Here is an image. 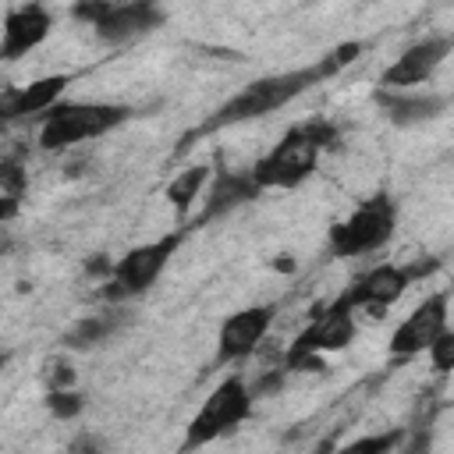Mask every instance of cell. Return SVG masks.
<instances>
[{
	"label": "cell",
	"instance_id": "6da1fadb",
	"mask_svg": "<svg viewBox=\"0 0 454 454\" xmlns=\"http://www.w3.org/2000/svg\"><path fill=\"white\" fill-rule=\"evenodd\" d=\"M365 50V43H340L337 50H330L326 57H319L316 64L309 67H294V71H280V74H266V78H255L252 85H245L241 92H234L227 103H220L202 124H195L192 131L181 135L174 156H184L195 138H206L213 131H223V128H234V124H245V121H259V117H270L273 110H280L284 103L298 99L305 89L333 78L337 71H344L348 64L358 60V53Z\"/></svg>",
	"mask_w": 454,
	"mask_h": 454
},
{
	"label": "cell",
	"instance_id": "7a4b0ae2",
	"mask_svg": "<svg viewBox=\"0 0 454 454\" xmlns=\"http://www.w3.org/2000/svg\"><path fill=\"white\" fill-rule=\"evenodd\" d=\"M340 128L326 117H312L294 124L262 160H255V167L248 170L252 181L266 192V188H298L319 163V156L337 142Z\"/></svg>",
	"mask_w": 454,
	"mask_h": 454
},
{
	"label": "cell",
	"instance_id": "3957f363",
	"mask_svg": "<svg viewBox=\"0 0 454 454\" xmlns=\"http://www.w3.org/2000/svg\"><path fill=\"white\" fill-rule=\"evenodd\" d=\"M128 117H131V110L121 103H53L43 114L39 145L50 153L67 149V145H78V142H89V138L114 131Z\"/></svg>",
	"mask_w": 454,
	"mask_h": 454
},
{
	"label": "cell",
	"instance_id": "277c9868",
	"mask_svg": "<svg viewBox=\"0 0 454 454\" xmlns=\"http://www.w3.org/2000/svg\"><path fill=\"white\" fill-rule=\"evenodd\" d=\"M355 309L337 298L330 301L284 351V369L287 372H309V369H323V355L326 351H340L355 340Z\"/></svg>",
	"mask_w": 454,
	"mask_h": 454
},
{
	"label": "cell",
	"instance_id": "5b68a950",
	"mask_svg": "<svg viewBox=\"0 0 454 454\" xmlns=\"http://www.w3.org/2000/svg\"><path fill=\"white\" fill-rule=\"evenodd\" d=\"M394 223H397V206H394V199L387 192H380V195L365 199L348 220L330 227V238H326L330 255H344L348 259V255L376 252V248H383L390 241Z\"/></svg>",
	"mask_w": 454,
	"mask_h": 454
},
{
	"label": "cell",
	"instance_id": "8992f818",
	"mask_svg": "<svg viewBox=\"0 0 454 454\" xmlns=\"http://www.w3.org/2000/svg\"><path fill=\"white\" fill-rule=\"evenodd\" d=\"M181 241H184V231H174V234H163V238H156L149 245H138L128 255H121L110 270L106 284H103V298L124 301V298H135V294L149 291L160 280L163 266L170 262V255L177 252Z\"/></svg>",
	"mask_w": 454,
	"mask_h": 454
},
{
	"label": "cell",
	"instance_id": "52a82bcc",
	"mask_svg": "<svg viewBox=\"0 0 454 454\" xmlns=\"http://www.w3.org/2000/svg\"><path fill=\"white\" fill-rule=\"evenodd\" d=\"M252 404H255V397H252L248 383H245L241 376H227V380L206 397V404L199 408V415L192 419L181 450H195V447L213 443L216 436L231 433L238 422H245V419L252 415Z\"/></svg>",
	"mask_w": 454,
	"mask_h": 454
},
{
	"label": "cell",
	"instance_id": "ba28073f",
	"mask_svg": "<svg viewBox=\"0 0 454 454\" xmlns=\"http://www.w3.org/2000/svg\"><path fill=\"white\" fill-rule=\"evenodd\" d=\"M447 309H450L447 291H436V294H429L422 305H415V312H411V316L394 330V337H390V358L408 362V358L422 355V351L429 348V340H433L440 330H447Z\"/></svg>",
	"mask_w": 454,
	"mask_h": 454
},
{
	"label": "cell",
	"instance_id": "9c48e42d",
	"mask_svg": "<svg viewBox=\"0 0 454 454\" xmlns=\"http://www.w3.org/2000/svg\"><path fill=\"white\" fill-rule=\"evenodd\" d=\"M408 284H411V277H408V270L404 266H394V262H380V266H372L369 273H362V277H355L351 280V287L340 294L351 309H365V312H372L376 319L383 316V309L387 305H394L404 291H408Z\"/></svg>",
	"mask_w": 454,
	"mask_h": 454
},
{
	"label": "cell",
	"instance_id": "30bf717a",
	"mask_svg": "<svg viewBox=\"0 0 454 454\" xmlns=\"http://www.w3.org/2000/svg\"><path fill=\"white\" fill-rule=\"evenodd\" d=\"M273 305H252V309H241V312H231L223 323H220V333H216V362H238V358H248L270 323H273Z\"/></svg>",
	"mask_w": 454,
	"mask_h": 454
},
{
	"label": "cell",
	"instance_id": "8fae6325",
	"mask_svg": "<svg viewBox=\"0 0 454 454\" xmlns=\"http://www.w3.org/2000/svg\"><path fill=\"white\" fill-rule=\"evenodd\" d=\"M160 25H163V11L156 0H114V7L92 28L103 43L121 46V43H131L138 35H149Z\"/></svg>",
	"mask_w": 454,
	"mask_h": 454
},
{
	"label": "cell",
	"instance_id": "7c38bea8",
	"mask_svg": "<svg viewBox=\"0 0 454 454\" xmlns=\"http://www.w3.org/2000/svg\"><path fill=\"white\" fill-rule=\"evenodd\" d=\"M450 35H429L415 46H408L383 74H380V89H408V85H419L426 82L450 53Z\"/></svg>",
	"mask_w": 454,
	"mask_h": 454
},
{
	"label": "cell",
	"instance_id": "4fadbf2b",
	"mask_svg": "<svg viewBox=\"0 0 454 454\" xmlns=\"http://www.w3.org/2000/svg\"><path fill=\"white\" fill-rule=\"evenodd\" d=\"M53 28V14L43 4H25L7 11L0 25V60H18L28 50H35Z\"/></svg>",
	"mask_w": 454,
	"mask_h": 454
},
{
	"label": "cell",
	"instance_id": "5bb4252c",
	"mask_svg": "<svg viewBox=\"0 0 454 454\" xmlns=\"http://www.w3.org/2000/svg\"><path fill=\"white\" fill-rule=\"evenodd\" d=\"M67 85H71V74H46V78H35L28 85L4 89L0 92V124L18 121V117H32V114H46Z\"/></svg>",
	"mask_w": 454,
	"mask_h": 454
},
{
	"label": "cell",
	"instance_id": "9a60e30c",
	"mask_svg": "<svg viewBox=\"0 0 454 454\" xmlns=\"http://www.w3.org/2000/svg\"><path fill=\"white\" fill-rule=\"evenodd\" d=\"M259 195H262V188L252 181L248 170H245V174L220 170V174L213 177V184H209V192H206V199H202V213L192 220V227H206V223H213L216 216L231 213V209H238V206H245V202H252V199H259Z\"/></svg>",
	"mask_w": 454,
	"mask_h": 454
},
{
	"label": "cell",
	"instance_id": "2e32d148",
	"mask_svg": "<svg viewBox=\"0 0 454 454\" xmlns=\"http://www.w3.org/2000/svg\"><path fill=\"white\" fill-rule=\"evenodd\" d=\"M376 103L387 110V117L394 124H419V121H433L436 114H443L447 96H408L404 89H380Z\"/></svg>",
	"mask_w": 454,
	"mask_h": 454
},
{
	"label": "cell",
	"instance_id": "e0dca14e",
	"mask_svg": "<svg viewBox=\"0 0 454 454\" xmlns=\"http://www.w3.org/2000/svg\"><path fill=\"white\" fill-rule=\"evenodd\" d=\"M124 319H128V316H124L121 309H110V312H99V316H85V319H78L74 326H67L64 348H74V351L96 348V344H103Z\"/></svg>",
	"mask_w": 454,
	"mask_h": 454
},
{
	"label": "cell",
	"instance_id": "ac0fdd59",
	"mask_svg": "<svg viewBox=\"0 0 454 454\" xmlns=\"http://www.w3.org/2000/svg\"><path fill=\"white\" fill-rule=\"evenodd\" d=\"M206 181H209V167H188V170H181L170 184H167V199L174 202V209L181 213V216H188V209H192V202L199 199V192L206 188Z\"/></svg>",
	"mask_w": 454,
	"mask_h": 454
},
{
	"label": "cell",
	"instance_id": "d6986e66",
	"mask_svg": "<svg viewBox=\"0 0 454 454\" xmlns=\"http://www.w3.org/2000/svg\"><path fill=\"white\" fill-rule=\"evenodd\" d=\"M46 408H50L53 419H78L85 411V397L71 387H53L46 394Z\"/></svg>",
	"mask_w": 454,
	"mask_h": 454
},
{
	"label": "cell",
	"instance_id": "ffe728a7",
	"mask_svg": "<svg viewBox=\"0 0 454 454\" xmlns=\"http://www.w3.org/2000/svg\"><path fill=\"white\" fill-rule=\"evenodd\" d=\"M426 355H429V362H433V369H436V372H447V369L454 365V333H450V326H447V330H440V333L429 340Z\"/></svg>",
	"mask_w": 454,
	"mask_h": 454
},
{
	"label": "cell",
	"instance_id": "44dd1931",
	"mask_svg": "<svg viewBox=\"0 0 454 454\" xmlns=\"http://www.w3.org/2000/svg\"><path fill=\"white\" fill-rule=\"evenodd\" d=\"M25 184H28V174H25V167H21L18 160H7V156H0V192H11V195H18V199H21Z\"/></svg>",
	"mask_w": 454,
	"mask_h": 454
},
{
	"label": "cell",
	"instance_id": "7402d4cb",
	"mask_svg": "<svg viewBox=\"0 0 454 454\" xmlns=\"http://www.w3.org/2000/svg\"><path fill=\"white\" fill-rule=\"evenodd\" d=\"M401 443V429H390L383 436H365V440H355L351 450H369V454H383V450H394Z\"/></svg>",
	"mask_w": 454,
	"mask_h": 454
},
{
	"label": "cell",
	"instance_id": "603a6c76",
	"mask_svg": "<svg viewBox=\"0 0 454 454\" xmlns=\"http://www.w3.org/2000/svg\"><path fill=\"white\" fill-rule=\"evenodd\" d=\"M110 7H114V0H74L71 14H74L78 21H85V25H96Z\"/></svg>",
	"mask_w": 454,
	"mask_h": 454
},
{
	"label": "cell",
	"instance_id": "cb8c5ba5",
	"mask_svg": "<svg viewBox=\"0 0 454 454\" xmlns=\"http://www.w3.org/2000/svg\"><path fill=\"white\" fill-rule=\"evenodd\" d=\"M284 380H287V369H284V365H280V369H266V372L255 380V387H248V390H252V397H266V394L280 390Z\"/></svg>",
	"mask_w": 454,
	"mask_h": 454
},
{
	"label": "cell",
	"instance_id": "d4e9b609",
	"mask_svg": "<svg viewBox=\"0 0 454 454\" xmlns=\"http://www.w3.org/2000/svg\"><path fill=\"white\" fill-rule=\"evenodd\" d=\"M18 209H21V199L11 195V192H0V223H4V220H14Z\"/></svg>",
	"mask_w": 454,
	"mask_h": 454
},
{
	"label": "cell",
	"instance_id": "484cf974",
	"mask_svg": "<svg viewBox=\"0 0 454 454\" xmlns=\"http://www.w3.org/2000/svg\"><path fill=\"white\" fill-rule=\"evenodd\" d=\"M110 270H114V259H106V255H96V259L85 262V273H89V277H103V280H106Z\"/></svg>",
	"mask_w": 454,
	"mask_h": 454
},
{
	"label": "cell",
	"instance_id": "4316f807",
	"mask_svg": "<svg viewBox=\"0 0 454 454\" xmlns=\"http://www.w3.org/2000/svg\"><path fill=\"white\" fill-rule=\"evenodd\" d=\"M71 383H74V369L64 365V362L53 365V372H50V390H53V387H71Z\"/></svg>",
	"mask_w": 454,
	"mask_h": 454
},
{
	"label": "cell",
	"instance_id": "83f0119b",
	"mask_svg": "<svg viewBox=\"0 0 454 454\" xmlns=\"http://www.w3.org/2000/svg\"><path fill=\"white\" fill-rule=\"evenodd\" d=\"M273 270H284V273H291V270H294V259H273Z\"/></svg>",
	"mask_w": 454,
	"mask_h": 454
},
{
	"label": "cell",
	"instance_id": "f1b7e54d",
	"mask_svg": "<svg viewBox=\"0 0 454 454\" xmlns=\"http://www.w3.org/2000/svg\"><path fill=\"white\" fill-rule=\"evenodd\" d=\"M4 365H7V355H4V351H0V369H4Z\"/></svg>",
	"mask_w": 454,
	"mask_h": 454
}]
</instances>
